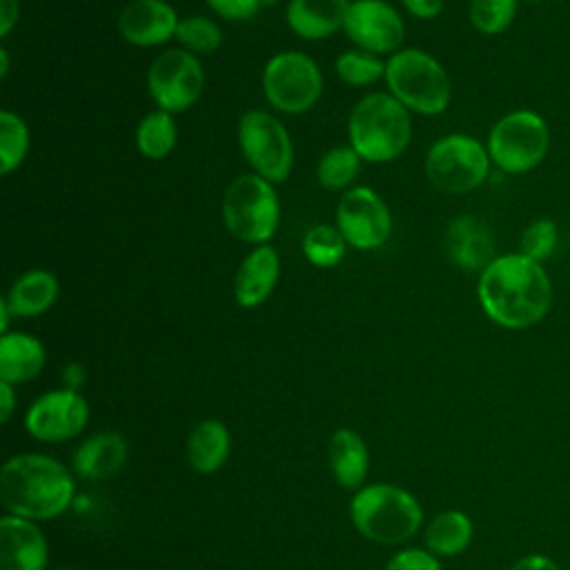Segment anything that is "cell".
I'll return each instance as SVG.
<instances>
[{
  "label": "cell",
  "instance_id": "32",
  "mask_svg": "<svg viewBox=\"0 0 570 570\" xmlns=\"http://www.w3.org/2000/svg\"><path fill=\"white\" fill-rule=\"evenodd\" d=\"M176 40H178L180 49H185L194 56L196 53H212L220 47L223 31L214 20H209L205 16H189V18H183L178 22Z\"/></svg>",
  "mask_w": 570,
  "mask_h": 570
},
{
  "label": "cell",
  "instance_id": "31",
  "mask_svg": "<svg viewBox=\"0 0 570 570\" xmlns=\"http://www.w3.org/2000/svg\"><path fill=\"white\" fill-rule=\"evenodd\" d=\"M519 0H470V22L483 36L503 33L517 18Z\"/></svg>",
  "mask_w": 570,
  "mask_h": 570
},
{
  "label": "cell",
  "instance_id": "1",
  "mask_svg": "<svg viewBox=\"0 0 570 570\" xmlns=\"http://www.w3.org/2000/svg\"><path fill=\"white\" fill-rule=\"evenodd\" d=\"M476 298L494 325L528 330L548 316L554 289L543 263L512 252L494 256L481 272Z\"/></svg>",
  "mask_w": 570,
  "mask_h": 570
},
{
  "label": "cell",
  "instance_id": "35",
  "mask_svg": "<svg viewBox=\"0 0 570 570\" xmlns=\"http://www.w3.org/2000/svg\"><path fill=\"white\" fill-rule=\"evenodd\" d=\"M209 4V9H214L220 18L232 20V22H240V20H249L258 13L261 9V0H205Z\"/></svg>",
  "mask_w": 570,
  "mask_h": 570
},
{
  "label": "cell",
  "instance_id": "19",
  "mask_svg": "<svg viewBox=\"0 0 570 570\" xmlns=\"http://www.w3.org/2000/svg\"><path fill=\"white\" fill-rule=\"evenodd\" d=\"M350 0H289L287 27L303 40H321L343 29Z\"/></svg>",
  "mask_w": 570,
  "mask_h": 570
},
{
  "label": "cell",
  "instance_id": "36",
  "mask_svg": "<svg viewBox=\"0 0 570 570\" xmlns=\"http://www.w3.org/2000/svg\"><path fill=\"white\" fill-rule=\"evenodd\" d=\"M401 4L419 20H432L443 11L445 0H401Z\"/></svg>",
  "mask_w": 570,
  "mask_h": 570
},
{
  "label": "cell",
  "instance_id": "21",
  "mask_svg": "<svg viewBox=\"0 0 570 570\" xmlns=\"http://www.w3.org/2000/svg\"><path fill=\"white\" fill-rule=\"evenodd\" d=\"M330 470L334 481L345 490H361L370 472V452L361 434L350 428H338L330 436L327 448Z\"/></svg>",
  "mask_w": 570,
  "mask_h": 570
},
{
  "label": "cell",
  "instance_id": "16",
  "mask_svg": "<svg viewBox=\"0 0 570 570\" xmlns=\"http://www.w3.org/2000/svg\"><path fill=\"white\" fill-rule=\"evenodd\" d=\"M49 548L36 521L7 514L0 519V570H47Z\"/></svg>",
  "mask_w": 570,
  "mask_h": 570
},
{
  "label": "cell",
  "instance_id": "28",
  "mask_svg": "<svg viewBox=\"0 0 570 570\" xmlns=\"http://www.w3.org/2000/svg\"><path fill=\"white\" fill-rule=\"evenodd\" d=\"M345 238L334 225H314L303 236V254L314 267H334L345 256Z\"/></svg>",
  "mask_w": 570,
  "mask_h": 570
},
{
  "label": "cell",
  "instance_id": "27",
  "mask_svg": "<svg viewBox=\"0 0 570 570\" xmlns=\"http://www.w3.org/2000/svg\"><path fill=\"white\" fill-rule=\"evenodd\" d=\"M361 156L352 149V145H336L327 149L316 167L318 183L330 191H341L354 183L361 169Z\"/></svg>",
  "mask_w": 570,
  "mask_h": 570
},
{
  "label": "cell",
  "instance_id": "4",
  "mask_svg": "<svg viewBox=\"0 0 570 570\" xmlns=\"http://www.w3.org/2000/svg\"><path fill=\"white\" fill-rule=\"evenodd\" d=\"M350 519L365 539L394 546L419 532L423 510L407 490L392 483H372L354 492Z\"/></svg>",
  "mask_w": 570,
  "mask_h": 570
},
{
  "label": "cell",
  "instance_id": "2",
  "mask_svg": "<svg viewBox=\"0 0 570 570\" xmlns=\"http://www.w3.org/2000/svg\"><path fill=\"white\" fill-rule=\"evenodd\" d=\"M73 494L69 468L47 454H16L0 470V499L9 514L51 521L71 505Z\"/></svg>",
  "mask_w": 570,
  "mask_h": 570
},
{
  "label": "cell",
  "instance_id": "8",
  "mask_svg": "<svg viewBox=\"0 0 570 570\" xmlns=\"http://www.w3.org/2000/svg\"><path fill=\"white\" fill-rule=\"evenodd\" d=\"M488 147L468 134H448L439 138L425 156L428 180L445 194H470L479 189L490 174Z\"/></svg>",
  "mask_w": 570,
  "mask_h": 570
},
{
  "label": "cell",
  "instance_id": "13",
  "mask_svg": "<svg viewBox=\"0 0 570 570\" xmlns=\"http://www.w3.org/2000/svg\"><path fill=\"white\" fill-rule=\"evenodd\" d=\"M89 423L87 399L71 387L38 396L24 414L27 432L42 443H62L78 436Z\"/></svg>",
  "mask_w": 570,
  "mask_h": 570
},
{
  "label": "cell",
  "instance_id": "23",
  "mask_svg": "<svg viewBox=\"0 0 570 570\" xmlns=\"http://www.w3.org/2000/svg\"><path fill=\"white\" fill-rule=\"evenodd\" d=\"M232 450V436L223 421L205 419L196 423L187 436V461L200 474L218 472Z\"/></svg>",
  "mask_w": 570,
  "mask_h": 570
},
{
  "label": "cell",
  "instance_id": "5",
  "mask_svg": "<svg viewBox=\"0 0 570 570\" xmlns=\"http://www.w3.org/2000/svg\"><path fill=\"white\" fill-rule=\"evenodd\" d=\"M390 94L421 116H439L450 105V78L443 65L421 49H399L385 60Z\"/></svg>",
  "mask_w": 570,
  "mask_h": 570
},
{
  "label": "cell",
  "instance_id": "12",
  "mask_svg": "<svg viewBox=\"0 0 570 570\" xmlns=\"http://www.w3.org/2000/svg\"><path fill=\"white\" fill-rule=\"evenodd\" d=\"M336 227L350 247L370 252L387 243L392 234V214L374 189L350 187L338 200Z\"/></svg>",
  "mask_w": 570,
  "mask_h": 570
},
{
  "label": "cell",
  "instance_id": "6",
  "mask_svg": "<svg viewBox=\"0 0 570 570\" xmlns=\"http://www.w3.org/2000/svg\"><path fill=\"white\" fill-rule=\"evenodd\" d=\"M490 160L503 174L537 169L550 149V127L534 109H514L501 116L485 140Z\"/></svg>",
  "mask_w": 570,
  "mask_h": 570
},
{
  "label": "cell",
  "instance_id": "43",
  "mask_svg": "<svg viewBox=\"0 0 570 570\" xmlns=\"http://www.w3.org/2000/svg\"><path fill=\"white\" fill-rule=\"evenodd\" d=\"M523 2H530V4H537V2H541V0H523Z\"/></svg>",
  "mask_w": 570,
  "mask_h": 570
},
{
  "label": "cell",
  "instance_id": "18",
  "mask_svg": "<svg viewBox=\"0 0 570 570\" xmlns=\"http://www.w3.org/2000/svg\"><path fill=\"white\" fill-rule=\"evenodd\" d=\"M281 261L272 245H256L238 265L234 276V298L240 307H258L278 283Z\"/></svg>",
  "mask_w": 570,
  "mask_h": 570
},
{
  "label": "cell",
  "instance_id": "7",
  "mask_svg": "<svg viewBox=\"0 0 570 570\" xmlns=\"http://www.w3.org/2000/svg\"><path fill=\"white\" fill-rule=\"evenodd\" d=\"M223 220L238 240L265 245L281 223V203L274 183L258 174H243L232 180L223 196Z\"/></svg>",
  "mask_w": 570,
  "mask_h": 570
},
{
  "label": "cell",
  "instance_id": "30",
  "mask_svg": "<svg viewBox=\"0 0 570 570\" xmlns=\"http://www.w3.org/2000/svg\"><path fill=\"white\" fill-rule=\"evenodd\" d=\"M336 73L350 87H367L385 78V62L376 53L352 49L336 58Z\"/></svg>",
  "mask_w": 570,
  "mask_h": 570
},
{
  "label": "cell",
  "instance_id": "39",
  "mask_svg": "<svg viewBox=\"0 0 570 570\" xmlns=\"http://www.w3.org/2000/svg\"><path fill=\"white\" fill-rule=\"evenodd\" d=\"M16 410V392L11 383L0 381V421L7 423Z\"/></svg>",
  "mask_w": 570,
  "mask_h": 570
},
{
  "label": "cell",
  "instance_id": "10",
  "mask_svg": "<svg viewBox=\"0 0 570 570\" xmlns=\"http://www.w3.org/2000/svg\"><path fill=\"white\" fill-rule=\"evenodd\" d=\"M238 145L245 160L261 178L283 183L289 176L294 145L289 131L276 116L263 109L245 111L238 120Z\"/></svg>",
  "mask_w": 570,
  "mask_h": 570
},
{
  "label": "cell",
  "instance_id": "25",
  "mask_svg": "<svg viewBox=\"0 0 570 570\" xmlns=\"http://www.w3.org/2000/svg\"><path fill=\"white\" fill-rule=\"evenodd\" d=\"M474 534L470 517L461 510H443L434 514L425 528V546L436 557L461 554Z\"/></svg>",
  "mask_w": 570,
  "mask_h": 570
},
{
  "label": "cell",
  "instance_id": "20",
  "mask_svg": "<svg viewBox=\"0 0 570 570\" xmlns=\"http://www.w3.org/2000/svg\"><path fill=\"white\" fill-rule=\"evenodd\" d=\"M127 441L118 432H96L85 439L73 454V472L80 479L102 481L122 470Z\"/></svg>",
  "mask_w": 570,
  "mask_h": 570
},
{
  "label": "cell",
  "instance_id": "44",
  "mask_svg": "<svg viewBox=\"0 0 570 570\" xmlns=\"http://www.w3.org/2000/svg\"><path fill=\"white\" fill-rule=\"evenodd\" d=\"M53 570H73V568H53Z\"/></svg>",
  "mask_w": 570,
  "mask_h": 570
},
{
  "label": "cell",
  "instance_id": "37",
  "mask_svg": "<svg viewBox=\"0 0 570 570\" xmlns=\"http://www.w3.org/2000/svg\"><path fill=\"white\" fill-rule=\"evenodd\" d=\"M20 16L18 0H0V36L7 38Z\"/></svg>",
  "mask_w": 570,
  "mask_h": 570
},
{
  "label": "cell",
  "instance_id": "26",
  "mask_svg": "<svg viewBox=\"0 0 570 570\" xmlns=\"http://www.w3.org/2000/svg\"><path fill=\"white\" fill-rule=\"evenodd\" d=\"M178 140V127L169 111L156 109L147 114L136 127V147L149 160L167 158Z\"/></svg>",
  "mask_w": 570,
  "mask_h": 570
},
{
  "label": "cell",
  "instance_id": "3",
  "mask_svg": "<svg viewBox=\"0 0 570 570\" xmlns=\"http://www.w3.org/2000/svg\"><path fill=\"white\" fill-rule=\"evenodd\" d=\"M352 149L367 163L399 158L412 138L410 111L392 94L363 96L347 120Z\"/></svg>",
  "mask_w": 570,
  "mask_h": 570
},
{
  "label": "cell",
  "instance_id": "15",
  "mask_svg": "<svg viewBox=\"0 0 570 570\" xmlns=\"http://www.w3.org/2000/svg\"><path fill=\"white\" fill-rule=\"evenodd\" d=\"M178 16L165 0H131L118 16L120 36L136 47H156L176 38Z\"/></svg>",
  "mask_w": 570,
  "mask_h": 570
},
{
  "label": "cell",
  "instance_id": "29",
  "mask_svg": "<svg viewBox=\"0 0 570 570\" xmlns=\"http://www.w3.org/2000/svg\"><path fill=\"white\" fill-rule=\"evenodd\" d=\"M29 151V129L27 122L9 111H0V174L9 176L20 167Z\"/></svg>",
  "mask_w": 570,
  "mask_h": 570
},
{
  "label": "cell",
  "instance_id": "9",
  "mask_svg": "<svg viewBox=\"0 0 570 570\" xmlns=\"http://www.w3.org/2000/svg\"><path fill=\"white\" fill-rule=\"evenodd\" d=\"M321 91V69L307 53L281 51L263 69V94L276 111L303 114L318 102Z\"/></svg>",
  "mask_w": 570,
  "mask_h": 570
},
{
  "label": "cell",
  "instance_id": "41",
  "mask_svg": "<svg viewBox=\"0 0 570 570\" xmlns=\"http://www.w3.org/2000/svg\"><path fill=\"white\" fill-rule=\"evenodd\" d=\"M7 71H9V53H7V49L2 47V49H0V76L4 78Z\"/></svg>",
  "mask_w": 570,
  "mask_h": 570
},
{
  "label": "cell",
  "instance_id": "38",
  "mask_svg": "<svg viewBox=\"0 0 570 570\" xmlns=\"http://www.w3.org/2000/svg\"><path fill=\"white\" fill-rule=\"evenodd\" d=\"M510 570H561L550 557L543 554H528L519 559Z\"/></svg>",
  "mask_w": 570,
  "mask_h": 570
},
{
  "label": "cell",
  "instance_id": "33",
  "mask_svg": "<svg viewBox=\"0 0 570 570\" xmlns=\"http://www.w3.org/2000/svg\"><path fill=\"white\" fill-rule=\"evenodd\" d=\"M559 243V227L552 218L532 220L521 234V254L537 263H546Z\"/></svg>",
  "mask_w": 570,
  "mask_h": 570
},
{
  "label": "cell",
  "instance_id": "14",
  "mask_svg": "<svg viewBox=\"0 0 570 570\" xmlns=\"http://www.w3.org/2000/svg\"><path fill=\"white\" fill-rule=\"evenodd\" d=\"M345 36L363 51L396 53L405 40L399 11L385 0H354L343 22Z\"/></svg>",
  "mask_w": 570,
  "mask_h": 570
},
{
  "label": "cell",
  "instance_id": "34",
  "mask_svg": "<svg viewBox=\"0 0 570 570\" xmlns=\"http://www.w3.org/2000/svg\"><path fill=\"white\" fill-rule=\"evenodd\" d=\"M385 570H441V563L436 559V554L421 550V548H407L396 552Z\"/></svg>",
  "mask_w": 570,
  "mask_h": 570
},
{
  "label": "cell",
  "instance_id": "17",
  "mask_svg": "<svg viewBox=\"0 0 570 570\" xmlns=\"http://www.w3.org/2000/svg\"><path fill=\"white\" fill-rule=\"evenodd\" d=\"M448 258L465 272H483L494 261V240L490 229L472 214L450 220L445 229Z\"/></svg>",
  "mask_w": 570,
  "mask_h": 570
},
{
  "label": "cell",
  "instance_id": "22",
  "mask_svg": "<svg viewBox=\"0 0 570 570\" xmlns=\"http://www.w3.org/2000/svg\"><path fill=\"white\" fill-rule=\"evenodd\" d=\"M42 343L24 332H7L0 336V381L20 385L36 379L45 367Z\"/></svg>",
  "mask_w": 570,
  "mask_h": 570
},
{
  "label": "cell",
  "instance_id": "42",
  "mask_svg": "<svg viewBox=\"0 0 570 570\" xmlns=\"http://www.w3.org/2000/svg\"><path fill=\"white\" fill-rule=\"evenodd\" d=\"M263 4H276V2H281V0H261Z\"/></svg>",
  "mask_w": 570,
  "mask_h": 570
},
{
  "label": "cell",
  "instance_id": "11",
  "mask_svg": "<svg viewBox=\"0 0 570 570\" xmlns=\"http://www.w3.org/2000/svg\"><path fill=\"white\" fill-rule=\"evenodd\" d=\"M147 87L158 109L178 114L200 98L205 71L194 53L185 49H167L151 62Z\"/></svg>",
  "mask_w": 570,
  "mask_h": 570
},
{
  "label": "cell",
  "instance_id": "40",
  "mask_svg": "<svg viewBox=\"0 0 570 570\" xmlns=\"http://www.w3.org/2000/svg\"><path fill=\"white\" fill-rule=\"evenodd\" d=\"M11 316H13V314H11L9 305H7V301L0 298V332H2V334L9 332V318H11Z\"/></svg>",
  "mask_w": 570,
  "mask_h": 570
},
{
  "label": "cell",
  "instance_id": "24",
  "mask_svg": "<svg viewBox=\"0 0 570 570\" xmlns=\"http://www.w3.org/2000/svg\"><path fill=\"white\" fill-rule=\"evenodd\" d=\"M58 281L47 269H29L13 281L4 301L13 316L31 318L45 314L58 298Z\"/></svg>",
  "mask_w": 570,
  "mask_h": 570
}]
</instances>
